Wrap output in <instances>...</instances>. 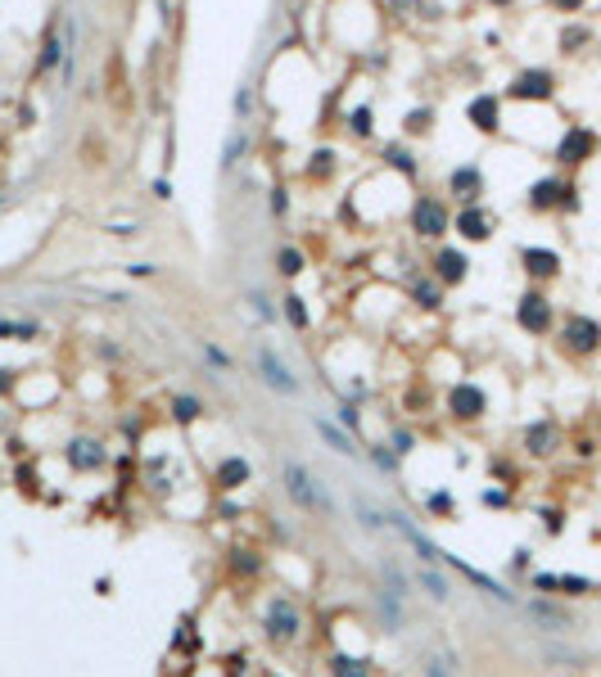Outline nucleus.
Masks as SVG:
<instances>
[{"instance_id": "20", "label": "nucleus", "mask_w": 601, "mask_h": 677, "mask_svg": "<svg viewBox=\"0 0 601 677\" xmlns=\"http://www.w3.org/2000/svg\"><path fill=\"white\" fill-rule=\"evenodd\" d=\"M55 64H59V36L50 32V36H45V50H41V64H36V68L45 73V68H55Z\"/></svg>"}, {"instance_id": "12", "label": "nucleus", "mask_w": 601, "mask_h": 677, "mask_svg": "<svg viewBox=\"0 0 601 677\" xmlns=\"http://www.w3.org/2000/svg\"><path fill=\"white\" fill-rule=\"evenodd\" d=\"M466 267H470V262L461 258L457 248H443V253H438V276L448 280V285H457V280L466 276Z\"/></svg>"}, {"instance_id": "7", "label": "nucleus", "mask_w": 601, "mask_h": 677, "mask_svg": "<svg viewBox=\"0 0 601 677\" xmlns=\"http://www.w3.org/2000/svg\"><path fill=\"white\" fill-rule=\"evenodd\" d=\"M547 321H552V307H547L538 294H525V298H520V325L538 334V330H547Z\"/></svg>"}, {"instance_id": "2", "label": "nucleus", "mask_w": 601, "mask_h": 677, "mask_svg": "<svg viewBox=\"0 0 601 677\" xmlns=\"http://www.w3.org/2000/svg\"><path fill=\"white\" fill-rule=\"evenodd\" d=\"M267 637H276V641H294L298 637V610L285 596H276L267 605Z\"/></svg>"}, {"instance_id": "1", "label": "nucleus", "mask_w": 601, "mask_h": 677, "mask_svg": "<svg viewBox=\"0 0 601 677\" xmlns=\"http://www.w3.org/2000/svg\"><path fill=\"white\" fill-rule=\"evenodd\" d=\"M281 474H285V492L294 497L307 515H335V501H330L326 484H317V479H312V470H307L303 461H285Z\"/></svg>"}, {"instance_id": "28", "label": "nucleus", "mask_w": 601, "mask_h": 677, "mask_svg": "<svg viewBox=\"0 0 601 677\" xmlns=\"http://www.w3.org/2000/svg\"><path fill=\"white\" fill-rule=\"evenodd\" d=\"M429 122H434V118H429L425 108H416V113H412V122H407V127H412V131H425Z\"/></svg>"}, {"instance_id": "14", "label": "nucleus", "mask_w": 601, "mask_h": 677, "mask_svg": "<svg viewBox=\"0 0 601 677\" xmlns=\"http://www.w3.org/2000/svg\"><path fill=\"white\" fill-rule=\"evenodd\" d=\"M452 190L475 204V194H480V172H475V167H457V172H452Z\"/></svg>"}, {"instance_id": "31", "label": "nucleus", "mask_w": 601, "mask_h": 677, "mask_svg": "<svg viewBox=\"0 0 601 677\" xmlns=\"http://www.w3.org/2000/svg\"><path fill=\"white\" fill-rule=\"evenodd\" d=\"M389 158H394V163H398V167H403V172H412V158H407V154H403V150H389Z\"/></svg>"}, {"instance_id": "6", "label": "nucleus", "mask_w": 601, "mask_h": 677, "mask_svg": "<svg viewBox=\"0 0 601 677\" xmlns=\"http://www.w3.org/2000/svg\"><path fill=\"white\" fill-rule=\"evenodd\" d=\"M565 339H569V348L592 353V348H597V339H601V325H597V321H583V316H574V321L565 325Z\"/></svg>"}, {"instance_id": "3", "label": "nucleus", "mask_w": 601, "mask_h": 677, "mask_svg": "<svg viewBox=\"0 0 601 677\" xmlns=\"http://www.w3.org/2000/svg\"><path fill=\"white\" fill-rule=\"evenodd\" d=\"M258 370H263V379L276 388V393H298V379L290 375V370L276 361V353H267V348H258Z\"/></svg>"}, {"instance_id": "29", "label": "nucleus", "mask_w": 601, "mask_h": 677, "mask_svg": "<svg viewBox=\"0 0 601 677\" xmlns=\"http://www.w3.org/2000/svg\"><path fill=\"white\" fill-rule=\"evenodd\" d=\"M204 357H208V361H217V366H231V357H226V353H222V348H213V344H208V348H204Z\"/></svg>"}, {"instance_id": "32", "label": "nucleus", "mask_w": 601, "mask_h": 677, "mask_svg": "<svg viewBox=\"0 0 601 677\" xmlns=\"http://www.w3.org/2000/svg\"><path fill=\"white\" fill-rule=\"evenodd\" d=\"M552 5H556V10H565V14H574L583 5V0H552Z\"/></svg>"}, {"instance_id": "11", "label": "nucleus", "mask_w": 601, "mask_h": 677, "mask_svg": "<svg viewBox=\"0 0 601 677\" xmlns=\"http://www.w3.org/2000/svg\"><path fill=\"white\" fill-rule=\"evenodd\" d=\"M525 267L534 271V276H556L561 258L552 253V248H525Z\"/></svg>"}, {"instance_id": "16", "label": "nucleus", "mask_w": 601, "mask_h": 677, "mask_svg": "<svg viewBox=\"0 0 601 677\" xmlns=\"http://www.w3.org/2000/svg\"><path fill=\"white\" fill-rule=\"evenodd\" d=\"M317 433H321V438H326L335 451H339V456H353V451H357V447L349 442V433H344V429H335L330 420H317Z\"/></svg>"}, {"instance_id": "22", "label": "nucleus", "mask_w": 601, "mask_h": 677, "mask_svg": "<svg viewBox=\"0 0 601 677\" xmlns=\"http://www.w3.org/2000/svg\"><path fill=\"white\" fill-rule=\"evenodd\" d=\"M421 582H425V587H429V596H434V601H448V582H443V578H438V573H421Z\"/></svg>"}, {"instance_id": "15", "label": "nucleus", "mask_w": 601, "mask_h": 677, "mask_svg": "<svg viewBox=\"0 0 601 677\" xmlns=\"http://www.w3.org/2000/svg\"><path fill=\"white\" fill-rule=\"evenodd\" d=\"M470 118L480 122L484 131H493V127H497V99H493V95H480L475 104H470Z\"/></svg>"}, {"instance_id": "21", "label": "nucleus", "mask_w": 601, "mask_h": 677, "mask_svg": "<svg viewBox=\"0 0 601 677\" xmlns=\"http://www.w3.org/2000/svg\"><path fill=\"white\" fill-rule=\"evenodd\" d=\"M335 677H366V668H362V659H335Z\"/></svg>"}, {"instance_id": "10", "label": "nucleus", "mask_w": 601, "mask_h": 677, "mask_svg": "<svg viewBox=\"0 0 601 677\" xmlns=\"http://www.w3.org/2000/svg\"><path fill=\"white\" fill-rule=\"evenodd\" d=\"M457 230H461V235H470V239H484V235H488V213H480V208L470 204L466 213L457 217Z\"/></svg>"}, {"instance_id": "4", "label": "nucleus", "mask_w": 601, "mask_h": 677, "mask_svg": "<svg viewBox=\"0 0 601 677\" xmlns=\"http://www.w3.org/2000/svg\"><path fill=\"white\" fill-rule=\"evenodd\" d=\"M592 150H597V136H592L588 127H574V131H569L565 140H561L556 158H561V163H583V158H588Z\"/></svg>"}, {"instance_id": "18", "label": "nucleus", "mask_w": 601, "mask_h": 677, "mask_svg": "<svg viewBox=\"0 0 601 677\" xmlns=\"http://www.w3.org/2000/svg\"><path fill=\"white\" fill-rule=\"evenodd\" d=\"M276 267H281V276H298V271H303V253H298V248H281V253H276Z\"/></svg>"}, {"instance_id": "23", "label": "nucleus", "mask_w": 601, "mask_h": 677, "mask_svg": "<svg viewBox=\"0 0 601 677\" xmlns=\"http://www.w3.org/2000/svg\"><path fill=\"white\" fill-rule=\"evenodd\" d=\"M285 312H290V321H294V330H307V312L298 298H285Z\"/></svg>"}, {"instance_id": "30", "label": "nucleus", "mask_w": 601, "mask_h": 677, "mask_svg": "<svg viewBox=\"0 0 601 677\" xmlns=\"http://www.w3.org/2000/svg\"><path fill=\"white\" fill-rule=\"evenodd\" d=\"M579 41H583V32H579V27H569V32L561 36V45H565V50H569V45H579Z\"/></svg>"}, {"instance_id": "27", "label": "nucleus", "mask_w": 601, "mask_h": 677, "mask_svg": "<svg viewBox=\"0 0 601 677\" xmlns=\"http://www.w3.org/2000/svg\"><path fill=\"white\" fill-rule=\"evenodd\" d=\"M353 131H357V136H366V131H371V113H366V108H357V113H353Z\"/></svg>"}, {"instance_id": "19", "label": "nucleus", "mask_w": 601, "mask_h": 677, "mask_svg": "<svg viewBox=\"0 0 601 677\" xmlns=\"http://www.w3.org/2000/svg\"><path fill=\"white\" fill-rule=\"evenodd\" d=\"M552 438H556L552 425H534V429H529V451H552V447H547Z\"/></svg>"}, {"instance_id": "13", "label": "nucleus", "mask_w": 601, "mask_h": 677, "mask_svg": "<svg viewBox=\"0 0 601 677\" xmlns=\"http://www.w3.org/2000/svg\"><path fill=\"white\" fill-rule=\"evenodd\" d=\"M249 484V465L244 461H222L217 465V488H240Z\"/></svg>"}, {"instance_id": "8", "label": "nucleus", "mask_w": 601, "mask_h": 677, "mask_svg": "<svg viewBox=\"0 0 601 677\" xmlns=\"http://www.w3.org/2000/svg\"><path fill=\"white\" fill-rule=\"evenodd\" d=\"M443 226H448V217H443V208L438 204H416V230L421 235H443Z\"/></svg>"}, {"instance_id": "24", "label": "nucleus", "mask_w": 601, "mask_h": 677, "mask_svg": "<svg viewBox=\"0 0 601 677\" xmlns=\"http://www.w3.org/2000/svg\"><path fill=\"white\" fill-rule=\"evenodd\" d=\"M172 411H176V420H195V416H199V402H195V398H176Z\"/></svg>"}, {"instance_id": "17", "label": "nucleus", "mask_w": 601, "mask_h": 677, "mask_svg": "<svg viewBox=\"0 0 601 677\" xmlns=\"http://www.w3.org/2000/svg\"><path fill=\"white\" fill-rule=\"evenodd\" d=\"M95 442H73L68 447V456H73V465H82V470H91V465H104V451H91Z\"/></svg>"}, {"instance_id": "25", "label": "nucleus", "mask_w": 601, "mask_h": 677, "mask_svg": "<svg viewBox=\"0 0 601 677\" xmlns=\"http://www.w3.org/2000/svg\"><path fill=\"white\" fill-rule=\"evenodd\" d=\"M416 298H421V307H438V289L434 285H416Z\"/></svg>"}, {"instance_id": "9", "label": "nucleus", "mask_w": 601, "mask_h": 677, "mask_svg": "<svg viewBox=\"0 0 601 677\" xmlns=\"http://www.w3.org/2000/svg\"><path fill=\"white\" fill-rule=\"evenodd\" d=\"M452 411H457V416H480L484 411V393L475 384H457L452 388Z\"/></svg>"}, {"instance_id": "26", "label": "nucleus", "mask_w": 601, "mask_h": 677, "mask_svg": "<svg viewBox=\"0 0 601 677\" xmlns=\"http://www.w3.org/2000/svg\"><path fill=\"white\" fill-rule=\"evenodd\" d=\"M0 334H23V339H32L36 325H19V321H0Z\"/></svg>"}, {"instance_id": "5", "label": "nucleus", "mask_w": 601, "mask_h": 677, "mask_svg": "<svg viewBox=\"0 0 601 677\" xmlns=\"http://www.w3.org/2000/svg\"><path fill=\"white\" fill-rule=\"evenodd\" d=\"M515 99H547L552 95V73H520L511 86Z\"/></svg>"}]
</instances>
